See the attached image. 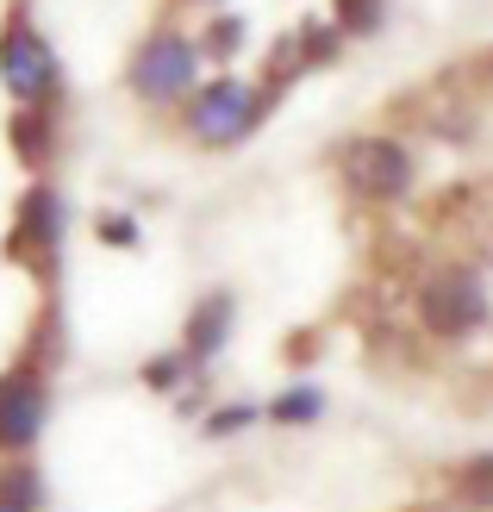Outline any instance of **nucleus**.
I'll return each mask as SVG.
<instances>
[{
	"label": "nucleus",
	"instance_id": "obj_1",
	"mask_svg": "<svg viewBox=\"0 0 493 512\" xmlns=\"http://www.w3.org/2000/svg\"><path fill=\"white\" fill-rule=\"evenodd\" d=\"M487 313H493V294L475 269H444L419 288V325L437 331V338H462V331L487 325Z\"/></svg>",
	"mask_w": 493,
	"mask_h": 512
},
{
	"label": "nucleus",
	"instance_id": "obj_2",
	"mask_svg": "<svg viewBox=\"0 0 493 512\" xmlns=\"http://www.w3.org/2000/svg\"><path fill=\"white\" fill-rule=\"evenodd\" d=\"M194 75H200L194 44L175 38V32H157V38L138 50V63H132V88H138L144 100H175V94L194 88Z\"/></svg>",
	"mask_w": 493,
	"mask_h": 512
},
{
	"label": "nucleus",
	"instance_id": "obj_3",
	"mask_svg": "<svg viewBox=\"0 0 493 512\" xmlns=\"http://www.w3.org/2000/svg\"><path fill=\"white\" fill-rule=\"evenodd\" d=\"M344 169H350V188L369 200H400L412 188V157L394 138H356L344 150Z\"/></svg>",
	"mask_w": 493,
	"mask_h": 512
},
{
	"label": "nucleus",
	"instance_id": "obj_4",
	"mask_svg": "<svg viewBox=\"0 0 493 512\" xmlns=\"http://www.w3.org/2000/svg\"><path fill=\"white\" fill-rule=\"evenodd\" d=\"M0 75H7V88H13V100H44L50 88H57V63H50V50H44V38L32 32L25 19H13L7 32H0Z\"/></svg>",
	"mask_w": 493,
	"mask_h": 512
},
{
	"label": "nucleus",
	"instance_id": "obj_5",
	"mask_svg": "<svg viewBox=\"0 0 493 512\" xmlns=\"http://www.w3.org/2000/svg\"><path fill=\"white\" fill-rule=\"evenodd\" d=\"M263 119V100H256L244 82H213L200 100H194V138H206V144H238L250 125Z\"/></svg>",
	"mask_w": 493,
	"mask_h": 512
},
{
	"label": "nucleus",
	"instance_id": "obj_6",
	"mask_svg": "<svg viewBox=\"0 0 493 512\" xmlns=\"http://www.w3.org/2000/svg\"><path fill=\"white\" fill-rule=\"evenodd\" d=\"M44 425V394L25 375L0 381V444H32Z\"/></svg>",
	"mask_w": 493,
	"mask_h": 512
},
{
	"label": "nucleus",
	"instance_id": "obj_7",
	"mask_svg": "<svg viewBox=\"0 0 493 512\" xmlns=\"http://www.w3.org/2000/svg\"><path fill=\"white\" fill-rule=\"evenodd\" d=\"M25 244H57V194H50V188H32V194H25V207H19L13 250H25Z\"/></svg>",
	"mask_w": 493,
	"mask_h": 512
},
{
	"label": "nucleus",
	"instance_id": "obj_8",
	"mask_svg": "<svg viewBox=\"0 0 493 512\" xmlns=\"http://www.w3.org/2000/svg\"><path fill=\"white\" fill-rule=\"evenodd\" d=\"M337 13H344L350 32H375V19H381V0H337Z\"/></svg>",
	"mask_w": 493,
	"mask_h": 512
},
{
	"label": "nucleus",
	"instance_id": "obj_9",
	"mask_svg": "<svg viewBox=\"0 0 493 512\" xmlns=\"http://www.w3.org/2000/svg\"><path fill=\"white\" fill-rule=\"evenodd\" d=\"M13 144H19V157H25V163H38V157H44V132H38V119H32V113L13 125Z\"/></svg>",
	"mask_w": 493,
	"mask_h": 512
},
{
	"label": "nucleus",
	"instance_id": "obj_10",
	"mask_svg": "<svg viewBox=\"0 0 493 512\" xmlns=\"http://www.w3.org/2000/svg\"><path fill=\"white\" fill-rule=\"evenodd\" d=\"M219 319H225V306H213V313H200V319H194V344H200V350H219V338H225V325H219Z\"/></svg>",
	"mask_w": 493,
	"mask_h": 512
},
{
	"label": "nucleus",
	"instance_id": "obj_11",
	"mask_svg": "<svg viewBox=\"0 0 493 512\" xmlns=\"http://www.w3.org/2000/svg\"><path fill=\"white\" fill-rule=\"evenodd\" d=\"M0 512H7V506H0Z\"/></svg>",
	"mask_w": 493,
	"mask_h": 512
}]
</instances>
